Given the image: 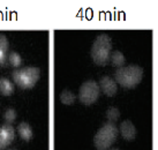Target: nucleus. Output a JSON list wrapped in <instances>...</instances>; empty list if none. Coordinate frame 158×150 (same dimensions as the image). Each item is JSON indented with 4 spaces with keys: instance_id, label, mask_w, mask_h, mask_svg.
<instances>
[{
    "instance_id": "nucleus-1",
    "label": "nucleus",
    "mask_w": 158,
    "mask_h": 150,
    "mask_svg": "<svg viewBox=\"0 0 158 150\" xmlns=\"http://www.w3.org/2000/svg\"><path fill=\"white\" fill-rule=\"evenodd\" d=\"M143 77V69L137 65H128L118 68L114 73V81L123 88H134Z\"/></svg>"
},
{
    "instance_id": "nucleus-2",
    "label": "nucleus",
    "mask_w": 158,
    "mask_h": 150,
    "mask_svg": "<svg viewBox=\"0 0 158 150\" xmlns=\"http://www.w3.org/2000/svg\"><path fill=\"white\" fill-rule=\"evenodd\" d=\"M112 40L106 34H101L96 37L91 46V58L97 65H106L110 60Z\"/></svg>"
},
{
    "instance_id": "nucleus-3",
    "label": "nucleus",
    "mask_w": 158,
    "mask_h": 150,
    "mask_svg": "<svg viewBox=\"0 0 158 150\" xmlns=\"http://www.w3.org/2000/svg\"><path fill=\"white\" fill-rule=\"evenodd\" d=\"M119 134V129L112 123L103 125L94 137V146L98 150H106L113 144Z\"/></svg>"
},
{
    "instance_id": "nucleus-4",
    "label": "nucleus",
    "mask_w": 158,
    "mask_h": 150,
    "mask_svg": "<svg viewBox=\"0 0 158 150\" xmlns=\"http://www.w3.org/2000/svg\"><path fill=\"white\" fill-rule=\"evenodd\" d=\"M40 75V68L37 67H26L13 72L14 82L22 89H30L36 84Z\"/></svg>"
},
{
    "instance_id": "nucleus-5",
    "label": "nucleus",
    "mask_w": 158,
    "mask_h": 150,
    "mask_svg": "<svg viewBox=\"0 0 158 150\" xmlns=\"http://www.w3.org/2000/svg\"><path fill=\"white\" fill-rule=\"evenodd\" d=\"M101 89L96 81L94 80H88L84 83H82L79 91V98L81 103L84 105H91L99 97Z\"/></svg>"
},
{
    "instance_id": "nucleus-6",
    "label": "nucleus",
    "mask_w": 158,
    "mask_h": 150,
    "mask_svg": "<svg viewBox=\"0 0 158 150\" xmlns=\"http://www.w3.org/2000/svg\"><path fill=\"white\" fill-rule=\"evenodd\" d=\"M15 137V131L12 125L5 124L0 127V150L5 149L13 142Z\"/></svg>"
},
{
    "instance_id": "nucleus-7",
    "label": "nucleus",
    "mask_w": 158,
    "mask_h": 150,
    "mask_svg": "<svg viewBox=\"0 0 158 150\" xmlns=\"http://www.w3.org/2000/svg\"><path fill=\"white\" fill-rule=\"evenodd\" d=\"M98 85H99V89H102V91L105 94L106 96H109V97L114 96L117 94V91H118L117 82L112 77H110V76H103V77H101Z\"/></svg>"
},
{
    "instance_id": "nucleus-8",
    "label": "nucleus",
    "mask_w": 158,
    "mask_h": 150,
    "mask_svg": "<svg viewBox=\"0 0 158 150\" xmlns=\"http://www.w3.org/2000/svg\"><path fill=\"white\" fill-rule=\"evenodd\" d=\"M120 134L127 141H132V140L135 139L136 128L131 120H125V121L121 123V125H120Z\"/></svg>"
},
{
    "instance_id": "nucleus-9",
    "label": "nucleus",
    "mask_w": 158,
    "mask_h": 150,
    "mask_svg": "<svg viewBox=\"0 0 158 150\" xmlns=\"http://www.w3.org/2000/svg\"><path fill=\"white\" fill-rule=\"evenodd\" d=\"M8 58V40L5 35H0V66L7 61Z\"/></svg>"
},
{
    "instance_id": "nucleus-10",
    "label": "nucleus",
    "mask_w": 158,
    "mask_h": 150,
    "mask_svg": "<svg viewBox=\"0 0 158 150\" xmlns=\"http://www.w3.org/2000/svg\"><path fill=\"white\" fill-rule=\"evenodd\" d=\"M18 131H19V135L22 137L24 141L31 140V137H32V129H31L30 125L28 124V123H24V121L21 123V124L19 125Z\"/></svg>"
},
{
    "instance_id": "nucleus-11",
    "label": "nucleus",
    "mask_w": 158,
    "mask_h": 150,
    "mask_svg": "<svg viewBox=\"0 0 158 150\" xmlns=\"http://www.w3.org/2000/svg\"><path fill=\"white\" fill-rule=\"evenodd\" d=\"M0 93L4 96H10L14 93V84L9 80L0 77Z\"/></svg>"
},
{
    "instance_id": "nucleus-12",
    "label": "nucleus",
    "mask_w": 158,
    "mask_h": 150,
    "mask_svg": "<svg viewBox=\"0 0 158 150\" xmlns=\"http://www.w3.org/2000/svg\"><path fill=\"white\" fill-rule=\"evenodd\" d=\"M110 59H111L112 65L115 67H118V68L123 67L125 61H126V58L123 56V53L120 52V51H113L112 54L110 56Z\"/></svg>"
},
{
    "instance_id": "nucleus-13",
    "label": "nucleus",
    "mask_w": 158,
    "mask_h": 150,
    "mask_svg": "<svg viewBox=\"0 0 158 150\" xmlns=\"http://www.w3.org/2000/svg\"><path fill=\"white\" fill-rule=\"evenodd\" d=\"M60 101H61L62 104L65 105H70L73 104L75 101V95L70 90H64L60 94Z\"/></svg>"
},
{
    "instance_id": "nucleus-14",
    "label": "nucleus",
    "mask_w": 158,
    "mask_h": 150,
    "mask_svg": "<svg viewBox=\"0 0 158 150\" xmlns=\"http://www.w3.org/2000/svg\"><path fill=\"white\" fill-rule=\"evenodd\" d=\"M106 118L109 120V123L114 124L120 118V111L117 107H110L109 110L106 111Z\"/></svg>"
},
{
    "instance_id": "nucleus-15",
    "label": "nucleus",
    "mask_w": 158,
    "mask_h": 150,
    "mask_svg": "<svg viewBox=\"0 0 158 150\" xmlns=\"http://www.w3.org/2000/svg\"><path fill=\"white\" fill-rule=\"evenodd\" d=\"M7 60L9 61V64L13 67H19L21 64H22V59H21V56L16 52H10L8 54V58Z\"/></svg>"
},
{
    "instance_id": "nucleus-16",
    "label": "nucleus",
    "mask_w": 158,
    "mask_h": 150,
    "mask_svg": "<svg viewBox=\"0 0 158 150\" xmlns=\"http://www.w3.org/2000/svg\"><path fill=\"white\" fill-rule=\"evenodd\" d=\"M4 119L9 125L14 123V120L16 119V111L14 110V109H7L4 115Z\"/></svg>"
},
{
    "instance_id": "nucleus-17",
    "label": "nucleus",
    "mask_w": 158,
    "mask_h": 150,
    "mask_svg": "<svg viewBox=\"0 0 158 150\" xmlns=\"http://www.w3.org/2000/svg\"><path fill=\"white\" fill-rule=\"evenodd\" d=\"M111 150H119V149H111Z\"/></svg>"
}]
</instances>
